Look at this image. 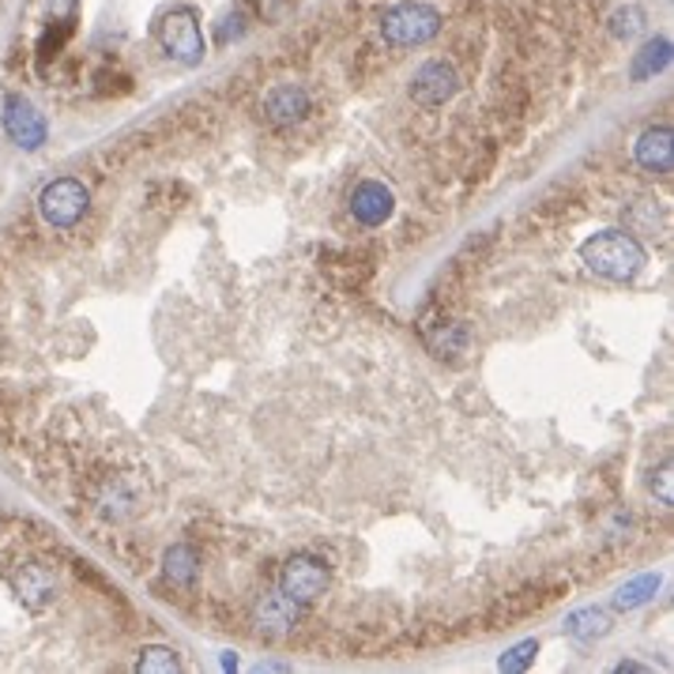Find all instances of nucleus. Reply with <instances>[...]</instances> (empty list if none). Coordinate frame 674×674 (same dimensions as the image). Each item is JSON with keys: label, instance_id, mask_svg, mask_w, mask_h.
Masks as SVG:
<instances>
[{"label": "nucleus", "instance_id": "f257e3e1", "mask_svg": "<svg viewBox=\"0 0 674 674\" xmlns=\"http://www.w3.org/2000/svg\"><path fill=\"white\" fill-rule=\"evenodd\" d=\"M580 257H585V264L596 271V276L625 283V279H633L636 271L644 268L649 253H644V245L636 242L633 234L603 231V234H596V238H588L585 245H580Z\"/></svg>", "mask_w": 674, "mask_h": 674}, {"label": "nucleus", "instance_id": "f03ea898", "mask_svg": "<svg viewBox=\"0 0 674 674\" xmlns=\"http://www.w3.org/2000/svg\"><path fill=\"white\" fill-rule=\"evenodd\" d=\"M381 34L392 45H426L441 34V12L422 0H404L381 15Z\"/></svg>", "mask_w": 674, "mask_h": 674}, {"label": "nucleus", "instance_id": "7ed1b4c3", "mask_svg": "<svg viewBox=\"0 0 674 674\" xmlns=\"http://www.w3.org/2000/svg\"><path fill=\"white\" fill-rule=\"evenodd\" d=\"M87 207H90V193L84 181H76V178H57L39 193V215L50 226H57V231L76 226L79 218L87 215Z\"/></svg>", "mask_w": 674, "mask_h": 674}, {"label": "nucleus", "instance_id": "20e7f679", "mask_svg": "<svg viewBox=\"0 0 674 674\" xmlns=\"http://www.w3.org/2000/svg\"><path fill=\"white\" fill-rule=\"evenodd\" d=\"M159 42L181 65H200L204 61V31H200L193 8H170L159 23Z\"/></svg>", "mask_w": 674, "mask_h": 674}, {"label": "nucleus", "instance_id": "39448f33", "mask_svg": "<svg viewBox=\"0 0 674 674\" xmlns=\"http://www.w3.org/2000/svg\"><path fill=\"white\" fill-rule=\"evenodd\" d=\"M328 588V566L313 554H295L279 573V596L290 599L295 607H309L324 596Z\"/></svg>", "mask_w": 674, "mask_h": 674}, {"label": "nucleus", "instance_id": "423d86ee", "mask_svg": "<svg viewBox=\"0 0 674 674\" xmlns=\"http://www.w3.org/2000/svg\"><path fill=\"white\" fill-rule=\"evenodd\" d=\"M457 90H460V76H457V68H452V61H445V57L426 61L411 79V98L426 109L452 103Z\"/></svg>", "mask_w": 674, "mask_h": 674}, {"label": "nucleus", "instance_id": "0eeeda50", "mask_svg": "<svg viewBox=\"0 0 674 674\" xmlns=\"http://www.w3.org/2000/svg\"><path fill=\"white\" fill-rule=\"evenodd\" d=\"M4 132L12 136V143H15V148H23V151H39L45 143V136H50V132H45L42 114L26 103L23 95H8L4 98Z\"/></svg>", "mask_w": 674, "mask_h": 674}, {"label": "nucleus", "instance_id": "6e6552de", "mask_svg": "<svg viewBox=\"0 0 674 674\" xmlns=\"http://www.w3.org/2000/svg\"><path fill=\"white\" fill-rule=\"evenodd\" d=\"M418 332H422L426 347H430L437 359H452V354H463V351H468V340H471L468 324L452 321L445 309H430V313L418 321Z\"/></svg>", "mask_w": 674, "mask_h": 674}, {"label": "nucleus", "instance_id": "1a4fd4ad", "mask_svg": "<svg viewBox=\"0 0 674 674\" xmlns=\"http://www.w3.org/2000/svg\"><path fill=\"white\" fill-rule=\"evenodd\" d=\"M4 577H8V585L15 588V596L34 610L45 607L53 596H57V580H53V573L45 569L42 561H23V566L8 569Z\"/></svg>", "mask_w": 674, "mask_h": 674}, {"label": "nucleus", "instance_id": "9d476101", "mask_svg": "<svg viewBox=\"0 0 674 674\" xmlns=\"http://www.w3.org/2000/svg\"><path fill=\"white\" fill-rule=\"evenodd\" d=\"M309 95L306 87L298 84H276L264 95V117H268L271 125H298L309 117Z\"/></svg>", "mask_w": 674, "mask_h": 674}, {"label": "nucleus", "instance_id": "9b49d317", "mask_svg": "<svg viewBox=\"0 0 674 674\" xmlns=\"http://www.w3.org/2000/svg\"><path fill=\"white\" fill-rule=\"evenodd\" d=\"M392 207H396V196H392V189L381 185V181H362V185L351 193V215L359 218L362 226L388 223Z\"/></svg>", "mask_w": 674, "mask_h": 674}, {"label": "nucleus", "instance_id": "f8f14e48", "mask_svg": "<svg viewBox=\"0 0 674 674\" xmlns=\"http://www.w3.org/2000/svg\"><path fill=\"white\" fill-rule=\"evenodd\" d=\"M636 167L649 170V174H671V129H649L641 132V140H636Z\"/></svg>", "mask_w": 674, "mask_h": 674}, {"label": "nucleus", "instance_id": "ddd939ff", "mask_svg": "<svg viewBox=\"0 0 674 674\" xmlns=\"http://www.w3.org/2000/svg\"><path fill=\"white\" fill-rule=\"evenodd\" d=\"M324 271L335 279L340 287H359L370 279L373 264L362 257V253H324Z\"/></svg>", "mask_w": 674, "mask_h": 674}, {"label": "nucleus", "instance_id": "4468645a", "mask_svg": "<svg viewBox=\"0 0 674 674\" xmlns=\"http://www.w3.org/2000/svg\"><path fill=\"white\" fill-rule=\"evenodd\" d=\"M162 573L174 588H193L196 585V573H200V558L193 546H170L167 558H162Z\"/></svg>", "mask_w": 674, "mask_h": 674}, {"label": "nucleus", "instance_id": "2eb2a0df", "mask_svg": "<svg viewBox=\"0 0 674 674\" xmlns=\"http://www.w3.org/2000/svg\"><path fill=\"white\" fill-rule=\"evenodd\" d=\"M610 614L607 610H599V607H585V610H577V614H569V622H566V633L573 636V641H580V644H591V641H603V636L610 633Z\"/></svg>", "mask_w": 674, "mask_h": 674}, {"label": "nucleus", "instance_id": "dca6fc26", "mask_svg": "<svg viewBox=\"0 0 674 674\" xmlns=\"http://www.w3.org/2000/svg\"><path fill=\"white\" fill-rule=\"evenodd\" d=\"M667 65H671V42L667 39H655V42H649L633 57V79L641 84V79L655 76V72H663Z\"/></svg>", "mask_w": 674, "mask_h": 674}, {"label": "nucleus", "instance_id": "f3484780", "mask_svg": "<svg viewBox=\"0 0 674 674\" xmlns=\"http://www.w3.org/2000/svg\"><path fill=\"white\" fill-rule=\"evenodd\" d=\"M655 591H660V577H652V573H649V577H636V580H630L625 588H618L614 603L622 607V610H636V607L649 603Z\"/></svg>", "mask_w": 674, "mask_h": 674}, {"label": "nucleus", "instance_id": "a211bd4d", "mask_svg": "<svg viewBox=\"0 0 674 674\" xmlns=\"http://www.w3.org/2000/svg\"><path fill=\"white\" fill-rule=\"evenodd\" d=\"M140 671H148V674H170V671H178L181 667V660H178V652L174 649H162V644H151V649H143L140 652V663H136Z\"/></svg>", "mask_w": 674, "mask_h": 674}, {"label": "nucleus", "instance_id": "6ab92c4d", "mask_svg": "<svg viewBox=\"0 0 674 674\" xmlns=\"http://www.w3.org/2000/svg\"><path fill=\"white\" fill-rule=\"evenodd\" d=\"M68 39H72V20H61L57 26H50V31L42 34V42H39V61H42V65L57 57V53L65 50Z\"/></svg>", "mask_w": 674, "mask_h": 674}, {"label": "nucleus", "instance_id": "aec40b11", "mask_svg": "<svg viewBox=\"0 0 674 674\" xmlns=\"http://www.w3.org/2000/svg\"><path fill=\"white\" fill-rule=\"evenodd\" d=\"M535 655H539V644H535V641H524V644H516V649H509L505 655H501L498 667L509 671V674H513V671H527V667L535 663Z\"/></svg>", "mask_w": 674, "mask_h": 674}, {"label": "nucleus", "instance_id": "412c9836", "mask_svg": "<svg viewBox=\"0 0 674 674\" xmlns=\"http://www.w3.org/2000/svg\"><path fill=\"white\" fill-rule=\"evenodd\" d=\"M641 8H625V12H618L614 15V26H610V31L618 34V39H633L636 31H641Z\"/></svg>", "mask_w": 674, "mask_h": 674}, {"label": "nucleus", "instance_id": "4be33fe9", "mask_svg": "<svg viewBox=\"0 0 674 674\" xmlns=\"http://www.w3.org/2000/svg\"><path fill=\"white\" fill-rule=\"evenodd\" d=\"M53 4H57V8H72L76 0H53Z\"/></svg>", "mask_w": 674, "mask_h": 674}]
</instances>
